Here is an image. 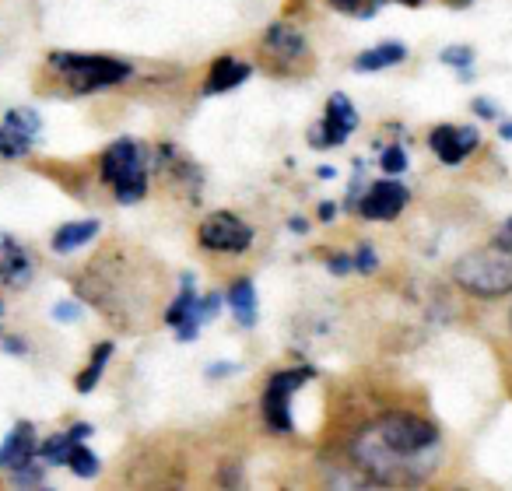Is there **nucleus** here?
<instances>
[{
	"label": "nucleus",
	"mask_w": 512,
	"mask_h": 491,
	"mask_svg": "<svg viewBox=\"0 0 512 491\" xmlns=\"http://www.w3.org/2000/svg\"><path fill=\"white\" fill-rule=\"evenodd\" d=\"M365 432L386 449L393 453L407 470L414 474V481L432 470V456L439 453V425L425 414L414 411H393L383 414L379 421H372Z\"/></svg>",
	"instance_id": "nucleus-1"
},
{
	"label": "nucleus",
	"mask_w": 512,
	"mask_h": 491,
	"mask_svg": "<svg viewBox=\"0 0 512 491\" xmlns=\"http://www.w3.org/2000/svg\"><path fill=\"white\" fill-rule=\"evenodd\" d=\"M453 281L474 299H502L512 295V246H481L463 253L453 264Z\"/></svg>",
	"instance_id": "nucleus-2"
},
{
	"label": "nucleus",
	"mask_w": 512,
	"mask_h": 491,
	"mask_svg": "<svg viewBox=\"0 0 512 491\" xmlns=\"http://www.w3.org/2000/svg\"><path fill=\"white\" fill-rule=\"evenodd\" d=\"M46 64L57 74H64V81L71 85L74 95H92V92H106L116 88L123 81L134 78V67L120 57H102V53H50Z\"/></svg>",
	"instance_id": "nucleus-3"
},
{
	"label": "nucleus",
	"mask_w": 512,
	"mask_h": 491,
	"mask_svg": "<svg viewBox=\"0 0 512 491\" xmlns=\"http://www.w3.org/2000/svg\"><path fill=\"white\" fill-rule=\"evenodd\" d=\"M99 176L102 183L113 186L120 204H137L148 197V155L144 144L134 137H120L99 155Z\"/></svg>",
	"instance_id": "nucleus-4"
},
{
	"label": "nucleus",
	"mask_w": 512,
	"mask_h": 491,
	"mask_svg": "<svg viewBox=\"0 0 512 491\" xmlns=\"http://www.w3.org/2000/svg\"><path fill=\"white\" fill-rule=\"evenodd\" d=\"M260 50L267 57V71L278 74V78H302L306 71H313V46L288 22H274L264 32Z\"/></svg>",
	"instance_id": "nucleus-5"
},
{
	"label": "nucleus",
	"mask_w": 512,
	"mask_h": 491,
	"mask_svg": "<svg viewBox=\"0 0 512 491\" xmlns=\"http://www.w3.org/2000/svg\"><path fill=\"white\" fill-rule=\"evenodd\" d=\"M313 376H316L313 365H295V369H278L271 379H267L260 407H264V421H267V428H271L274 435L295 432L292 397H295V390H302V386H306Z\"/></svg>",
	"instance_id": "nucleus-6"
},
{
	"label": "nucleus",
	"mask_w": 512,
	"mask_h": 491,
	"mask_svg": "<svg viewBox=\"0 0 512 491\" xmlns=\"http://www.w3.org/2000/svg\"><path fill=\"white\" fill-rule=\"evenodd\" d=\"M197 242L200 250L207 253H232V257H239V253H246L253 246V225H246L232 211H214L197 225Z\"/></svg>",
	"instance_id": "nucleus-7"
},
{
	"label": "nucleus",
	"mask_w": 512,
	"mask_h": 491,
	"mask_svg": "<svg viewBox=\"0 0 512 491\" xmlns=\"http://www.w3.org/2000/svg\"><path fill=\"white\" fill-rule=\"evenodd\" d=\"M358 123H362V116H358L355 102H351L344 92H334L327 99V109H323V120L309 130V144H313L316 151L341 148V144L358 130Z\"/></svg>",
	"instance_id": "nucleus-8"
},
{
	"label": "nucleus",
	"mask_w": 512,
	"mask_h": 491,
	"mask_svg": "<svg viewBox=\"0 0 512 491\" xmlns=\"http://www.w3.org/2000/svg\"><path fill=\"white\" fill-rule=\"evenodd\" d=\"M39 130H43V120L36 109H8L0 120V158H8V162L25 158L36 148Z\"/></svg>",
	"instance_id": "nucleus-9"
},
{
	"label": "nucleus",
	"mask_w": 512,
	"mask_h": 491,
	"mask_svg": "<svg viewBox=\"0 0 512 491\" xmlns=\"http://www.w3.org/2000/svg\"><path fill=\"white\" fill-rule=\"evenodd\" d=\"M428 148H432V155L439 158L442 165H449V169H456V165H463L470 155H474L477 148H481V134H477V127H456V123H439V127L428 134Z\"/></svg>",
	"instance_id": "nucleus-10"
},
{
	"label": "nucleus",
	"mask_w": 512,
	"mask_h": 491,
	"mask_svg": "<svg viewBox=\"0 0 512 491\" xmlns=\"http://www.w3.org/2000/svg\"><path fill=\"white\" fill-rule=\"evenodd\" d=\"M407 200H411V190H407L404 183H397L393 176H386L362 193L358 214H362L365 221H397L400 211L407 207Z\"/></svg>",
	"instance_id": "nucleus-11"
},
{
	"label": "nucleus",
	"mask_w": 512,
	"mask_h": 491,
	"mask_svg": "<svg viewBox=\"0 0 512 491\" xmlns=\"http://www.w3.org/2000/svg\"><path fill=\"white\" fill-rule=\"evenodd\" d=\"M39 460V442H36V425L32 421H18L4 439H0V470H15L29 467V463Z\"/></svg>",
	"instance_id": "nucleus-12"
},
{
	"label": "nucleus",
	"mask_w": 512,
	"mask_h": 491,
	"mask_svg": "<svg viewBox=\"0 0 512 491\" xmlns=\"http://www.w3.org/2000/svg\"><path fill=\"white\" fill-rule=\"evenodd\" d=\"M36 274V264H32L29 250L18 246L11 235H0V285L8 288H25Z\"/></svg>",
	"instance_id": "nucleus-13"
},
{
	"label": "nucleus",
	"mask_w": 512,
	"mask_h": 491,
	"mask_svg": "<svg viewBox=\"0 0 512 491\" xmlns=\"http://www.w3.org/2000/svg\"><path fill=\"white\" fill-rule=\"evenodd\" d=\"M249 74H253V67L235 60L232 53H225V57H218L211 64V74L204 78L200 92H204L207 99H211V95H225V92H232V88H239L242 81H249Z\"/></svg>",
	"instance_id": "nucleus-14"
},
{
	"label": "nucleus",
	"mask_w": 512,
	"mask_h": 491,
	"mask_svg": "<svg viewBox=\"0 0 512 491\" xmlns=\"http://www.w3.org/2000/svg\"><path fill=\"white\" fill-rule=\"evenodd\" d=\"M88 435H92V425H71L67 432L50 435V439L39 446V460H43L46 467H67L71 449L78 446V442H85Z\"/></svg>",
	"instance_id": "nucleus-15"
},
{
	"label": "nucleus",
	"mask_w": 512,
	"mask_h": 491,
	"mask_svg": "<svg viewBox=\"0 0 512 491\" xmlns=\"http://www.w3.org/2000/svg\"><path fill=\"white\" fill-rule=\"evenodd\" d=\"M99 221L95 218H85V221H67V225H60L57 232H53V253H60V257H71L74 250H81V246H88V242L99 235Z\"/></svg>",
	"instance_id": "nucleus-16"
},
{
	"label": "nucleus",
	"mask_w": 512,
	"mask_h": 491,
	"mask_svg": "<svg viewBox=\"0 0 512 491\" xmlns=\"http://www.w3.org/2000/svg\"><path fill=\"white\" fill-rule=\"evenodd\" d=\"M407 60V46L404 43H379L372 50L358 53L355 57V71L358 74H372V71H386V67H400Z\"/></svg>",
	"instance_id": "nucleus-17"
},
{
	"label": "nucleus",
	"mask_w": 512,
	"mask_h": 491,
	"mask_svg": "<svg viewBox=\"0 0 512 491\" xmlns=\"http://www.w3.org/2000/svg\"><path fill=\"white\" fill-rule=\"evenodd\" d=\"M225 302H228V309H232V316H235L239 327H256V288H253V281L239 278L232 288H228Z\"/></svg>",
	"instance_id": "nucleus-18"
},
{
	"label": "nucleus",
	"mask_w": 512,
	"mask_h": 491,
	"mask_svg": "<svg viewBox=\"0 0 512 491\" xmlns=\"http://www.w3.org/2000/svg\"><path fill=\"white\" fill-rule=\"evenodd\" d=\"M113 351H116V344H113V341L95 344V348H92V358H88V365H85V372H78V379H74L78 393H92L95 386H99V379H102V372H106V365H109V358H113Z\"/></svg>",
	"instance_id": "nucleus-19"
},
{
	"label": "nucleus",
	"mask_w": 512,
	"mask_h": 491,
	"mask_svg": "<svg viewBox=\"0 0 512 491\" xmlns=\"http://www.w3.org/2000/svg\"><path fill=\"white\" fill-rule=\"evenodd\" d=\"M193 306H197V285H193V278H183L179 295L172 299V306L165 309V323H169V327H179V323L193 313Z\"/></svg>",
	"instance_id": "nucleus-20"
},
{
	"label": "nucleus",
	"mask_w": 512,
	"mask_h": 491,
	"mask_svg": "<svg viewBox=\"0 0 512 491\" xmlns=\"http://www.w3.org/2000/svg\"><path fill=\"white\" fill-rule=\"evenodd\" d=\"M67 467H71L78 477H85V481H92V477H99L102 463H99V456L85 446V442H78V446L71 449V460H67Z\"/></svg>",
	"instance_id": "nucleus-21"
},
{
	"label": "nucleus",
	"mask_w": 512,
	"mask_h": 491,
	"mask_svg": "<svg viewBox=\"0 0 512 491\" xmlns=\"http://www.w3.org/2000/svg\"><path fill=\"white\" fill-rule=\"evenodd\" d=\"M327 4L351 18H372L379 8H383V0H327Z\"/></svg>",
	"instance_id": "nucleus-22"
},
{
	"label": "nucleus",
	"mask_w": 512,
	"mask_h": 491,
	"mask_svg": "<svg viewBox=\"0 0 512 491\" xmlns=\"http://www.w3.org/2000/svg\"><path fill=\"white\" fill-rule=\"evenodd\" d=\"M442 64L463 71V78H470V67H474V50L470 46H446L442 50Z\"/></svg>",
	"instance_id": "nucleus-23"
},
{
	"label": "nucleus",
	"mask_w": 512,
	"mask_h": 491,
	"mask_svg": "<svg viewBox=\"0 0 512 491\" xmlns=\"http://www.w3.org/2000/svg\"><path fill=\"white\" fill-rule=\"evenodd\" d=\"M379 165H383L386 176H400V172L407 169V151H404V144H390V148L383 151V158H379Z\"/></svg>",
	"instance_id": "nucleus-24"
},
{
	"label": "nucleus",
	"mask_w": 512,
	"mask_h": 491,
	"mask_svg": "<svg viewBox=\"0 0 512 491\" xmlns=\"http://www.w3.org/2000/svg\"><path fill=\"white\" fill-rule=\"evenodd\" d=\"M376 267H379L376 250H372L369 242H365V246H358V250H355V271L369 278V274H376Z\"/></svg>",
	"instance_id": "nucleus-25"
},
{
	"label": "nucleus",
	"mask_w": 512,
	"mask_h": 491,
	"mask_svg": "<svg viewBox=\"0 0 512 491\" xmlns=\"http://www.w3.org/2000/svg\"><path fill=\"white\" fill-rule=\"evenodd\" d=\"M327 267L337 274V278H344V274L355 271V257H348V253H334V257H327Z\"/></svg>",
	"instance_id": "nucleus-26"
},
{
	"label": "nucleus",
	"mask_w": 512,
	"mask_h": 491,
	"mask_svg": "<svg viewBox=\"0 0 512 491\" xmlns=\"http://www.w3.org/2000/svg\"><path fill=\"white\" fill-rule=\"evenodd\" d=\"M474 113L481 116V120H498V116H502L491 99H474Z\"/></svg>",
	"instance_id": "nucleus-27"
},
{
	"label": "nucleus",
	"mask_w": 512,
	"mask_h": 491,
	"mask_svg": "<svg viewBox=\"0 0 512 491\" xmlns=\"http://www.w3.org/2000/svg\"><path fill=\"white\" fill-rule=\"evenodd\" d=\"M495 242H498V246H512V218H509V221H505V225H502V228H498Z\"/></svg>",
	"instance_id": "nucleus-28"
},
{
	"label": "nucleus",
	"mask_w": 512,
	"mask_h": 491,
	"mask_svg": "<svg viewBox=\"0 0 512 491\" xmlns=\"http://www.w3.org/2000/svg\"><path fill=\"white\" fill-rule=\"evenodd\" d=\"M53 316H57V320H64V323L78 320V313H74V306H67V302H64V306H57V309H53Z\"/></svg>",
	"instance_id": "nucleus-29"
},
{
	"label": "nucleus",
	"mask_w": 512,
	"mask_h": 491,
	"mask_svg": "<svg viewBox=\"0 0 512 491\" xmlns=\"http://www.w3.org/2000/svg\"><path fill=\"white\" fill-rule=\"evenodd\" d=\"M334 218H337V204L323 200V204H320V221H334Z\"/></svg>",
	"instance_id": "nucleus-30"
},
{
	"label": "nucleus",
	"mask_w": 512,
	"mask_h": 491,
	"mask_svg": "<svg viewBox=\"0 0 512 491\" xmlns=\"http://www.w3.org/2000/svg\"><path fill=\"white\" fill-rule=\"evenodd\" d=\"M498 134H502V141H512V120H505V123H502V130H498Z\"/></svg>",
	"instance_id": "nucleus-31"
},
{
	"label": "nucleus",
	"mask_w": 512,
	"mask_h": 491,
	"mask_svg": "<svg viewBox=\"0 0 512 491\" xmlns=\"http://www.w3.org/2000/svg\"><path fill=\"white\" fill-rule=\"evenodd\" d=\"M292 232H309V225L302 218H292Z\"/></svg>",
	"instance_id": "nucleus-32"
},
{
	"label": "nucleus",
	"mask_w": 512,
	"mask_h": 491,
	"mask_svg": "<svg viewBox=\"0 0 512 491\" xmlns=\"http://www.w3.org/2000/svg\"><path fill=\"white\" fill-rule=\"evenodd\" d=\"M334 176H337V172L330 169V165H320V179H334Z\"/></svg>",
	"instance_id": "nucleus-33"
},
{
	"label": "nucleus",
	"mask_w": 512,
	"mask_h": 491,
	"mask_svg": "<svg viewBox=\"0 0 512 491\" xmlns=\"http://www.w3.org/2000/svg\"><path fill=\"white\" fill-rule=\"evenodd\" d=\"M397 4H407V8H421L425 0H397Z\"/></svg>",
	"instance_id": "nucleus-34"
},
{
	"label": "nucleus",
	"mask_w": 512,
	"mask_h": 491,
	"mask_svg": "<svg viewBox=\"0 0 512 491\" xmlns=\"http://www.w3.org/2000/svg\"><path fill=\"white\" fill-rule=\"evenodd\" d=\"M449 4H453V8H467L470 0H449Z\"/></svg>",
	"instance_id": "nucleus-35"
},
{
	"label": "nucleus",
	"mask_w": 512,
	"mask_h": 491,
	"mask_svg": "<svg viewBox=\"0 0 512 491\" xmlns=\"http://www.w3.org/2000/svg\"><path fill=\"white\" fill-rule=\"evenodd\" d=\"M0 316H4V306H0Z\"/></svg>",
	"instance_id": "nucleus-36"
},
{
	"label": "nucleus",
	"mask_w": 512,
	"mask_h": 491,
	"mask_svg": "<svg viewBox=\"0 0 512 491\" xmlns=\"http://www.w3.org/2000/svg\"><path fill=\"white\" fill-rule=\"evenodd\" d=\"M509 323H512V316H509Z\"/></svg>",
	"instance_id": "nucleus-37"
}]
</instances>
